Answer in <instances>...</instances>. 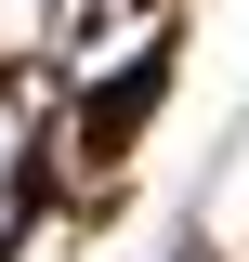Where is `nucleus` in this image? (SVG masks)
<instances>
[{"label": "nucleus", "mask_w": 249, "mask_h": 262, "mask_svg": "<svg viewBox=\"0 0 249 262\" xmlns=\"http://www.w3.org/2000/svg\"><path fill=\"white\" fill-rule=\"evenodd\" d=\"M27 13H39V0H0V39H27Z\"/></svg>", "instance_id": "f257e3e1"}, {"label": "nucleus", "mask_w": 249, "mask_h": 262, "mask_svg": "<svg viewBox=\"0 0 249 262\" xmlns=\"http://www.w3.org/2000/svg\"><path fill=\"white\" fill-rule=\"evenodd\" d=\"M0 158H13V118H0Z\"/></svg>", "instance_id": "f03ea898"}]
</instances>
